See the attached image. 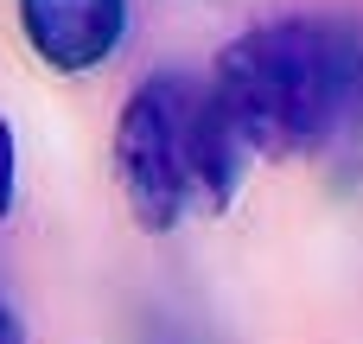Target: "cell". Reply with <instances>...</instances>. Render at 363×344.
<instances>
[{
  "label": "cell",
  "instance_id": "obj_5",
  "mask_svg": "<svg viewBox=\"0 0 363 344\" xmlns=\"http://www.w3.org/2000/svg\"><path fill=\"white\" fill-rule=\"evenodd\" d=\"M0 344H26V326H19L6 306H0Z\"/></svg>",
  "mask_w": 363,
  "mask_h": 344
},
{
  "label": "cell",
  "instance_id": "obj_4",
  "mask_svg": "<svg viewBox=\"0 0 363 344\" xmlns=\"http://www.w3.org/2000/svg\"><path fill=\"white\" fill-rule=\"evenodd\" d=\"M13 179H19V153H13V128L0 115V217L13 211Z\"/></svg>",
  "mask_w": 363,
  "mask_h": 344
},
{
  "label": "cell",
  "instance_id": "obj_2",
  "mask_svg": "<svg viewBox=\"0 0 363 344\" xmlns=\"http://www.w3.org/2000/svg\"><path fill=\"white\" fill-rule=\"evenodd\" d=\"M242 134L230 128L217 89L160 70L115 121V179L140 230H179L185 217H217L242 185Z\"/></svg>",
  "mask_w": 363,
  "mask_h": 344
},
{
  "label": "cell",
  "instance_id": "obj_3",
  "mask_svg": "<svg viewBox=\"0 0 363 344\" xmlns=\"http://www.w3.org/2000/svg\"><path fill=\"white\" fill-rule=\"evenodd\" d=\"M19 26H26V45L77 77V70H96L121 32H128V0H19Z\"/></svg>",
  "mask_w": 363,
  "mask_h": 344
},
{
  "label": "cell",
  "instance_id": "obj_1",
  "mask_svg": "<svg viewBox=\"0 0 363 344\" xmlns=\"http://www.w3.org/2000/svg\"><path fill=\"white\" fill-rule=\"evenodd\" d=\"M230 128L249 153L287 160L325 147L363 96V51L351 26L332 19H274L223 45L211 77Z\"/></svg>",
  "mask_w": 363,
  "mask_h": 344
}]
</instances>
